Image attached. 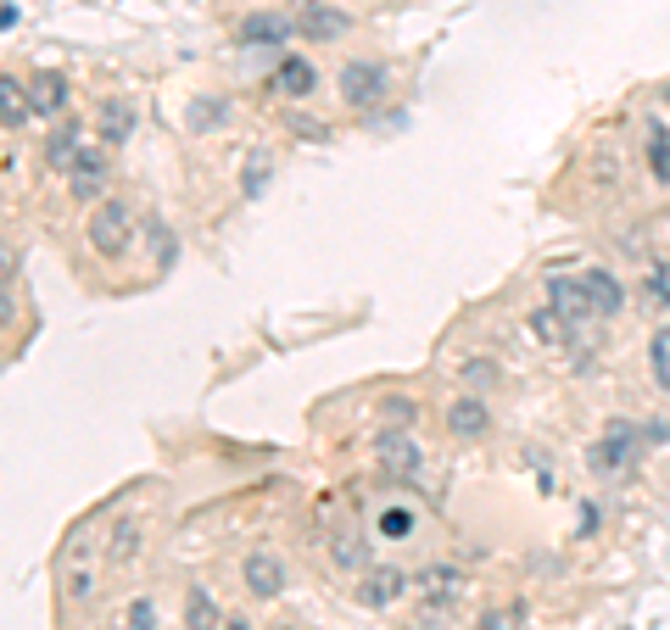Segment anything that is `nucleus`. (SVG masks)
<instances>
[{
  "mask_svg": "<svg viewBox=\"0 0 670 630\" xmlns=\"http://www.w3.org/2000/svg\"><path fill=\"white\" fill-rule=\"evenodd\" d=\"M335 90H342V101L353 112H381L386 96H392V68L375 62V57H358V62H347L342 73H335Z\"/></svg>",
  "mask_w": 670,
  "mask_h": 630,
  "instance_id": "f257e3e1",
  "label": "nucleus"
},
{
  "mask_svg": "<svg viewBox=\"0 0 670 630\" xmlns=\"http://www.w3.org/2000/svg\"><path fill=\"white\" fill-rule=\"evenodd\" d=\"M85 235H90V252L112 263V257H124V252H129V240H135V213H129L124 201H112V196H107V201H96V207H90Z\"/></svg>",
  "mask_w": 670,
  "mask_h": 630,
  "instance_id": "f03ea898",
  "label": "nucleus"
},
{
  "mask_svg": "<svg viewBox=\"0 0 670 630\" xmlns=\"http://www.w3.org/2000/svg\"><path fill=\"white\" fill-rule=\"evenodd\" d=\"M637 441H642L637 424H609V430L592 441V452H587L592 474H614V469H625V463L637 457Z\"/></svg>",
  "mask_w": 670,
  "mask_h": 630,
  "instance_id": "7ed1b4c3",
  "label": "nucleus"
},
{
  "mask_svg": "<svg viewBox=\"0 0 670 630\" xmlns=\"http://www.w3.org/2000/svg\"><path fill=\"white\" fill-rule=\"evenodd\" d=\"M240 46H290L296 40V12H246L235 23Z\"/></svg>",
  "mask_w": 670,
  "mask_h": 630,
  "instance_id": "20e7f679",
  "label": "nucleus"
},
{
  "mask_svg": "<svg viewBox=\"0 0 670 630\" xmlns=\"http://www.w3.org/2000/svg\"><path fill=\"white\" fill-rule=\"evenodd\" d=\"M107 179H112V157L85 146V157L68 168V196L73 201H107Z\"/></svg>",
  "mask_w": 670,
  "mask_h": 630,
  "instance_id": "39448f33",
  "label": "nucleus"
},
{
  "mask_svg": "<svg viewBox=\"0 0 670 630\" xmlns=\"http://www.w3.org/2000/svg\"><path fill=\"white\" fill-rule=\"evenodd\" d=\"M548 302H553V313H559L564 324H587V318H598V307H592V296H587V279L553 274V279H548Z\"/></svg>",
  "mask_w": 670,
  "mask_h": 630,
  "instance_id": "423d86ee",
  "label": "nucleus"
},
{
  "mask_svg": "<svg viewBox=\"0 0 670 630\" xmlns=\"http://www.w3.org/2000/svg\"><path fill=\"white\" fill-rule=\"evenodd\" d=\"M375 457H381V469L392 474V480H408L414 469H420V446H414V435L408 430H381V441H375Z\"/></svg>",
  "mask_w": 670,
  "mask_h": 630,
  "instance_id": "0eeeda50",
  "label": "nucleus"
},
{
  "mask_svg": "<svg viewBox=\"0 0 670 630\" xmlns=\"http://www.w3.org/2000/svg\"><path fill=\"white\" fill-rule=\"evenodd\" d=\"M353 29V18L335 7V0H324V7H313V12H296V35L302 40H313V46H329V40H342Z\"/></svg>",
  "mask_w": 670,
  "mask_h": 630,
  "instance_id": "6e6552de",
  "label": "nucleus"
},
{
  "mask_svg": "<svg viewBox=\"0 0 670 630\" xmlns=\"http://www.w3.org/2000/svg\"><path fill=\"white\" fill-rule=\"evenodd\" d=\"M68 101H73V85L62 73H35L29 79V112L57 118V112H68Z\"/></svg>",
  "mask_w": 670,
  "mask_h": 630,
  "instance_id": "1a4fd4ad",
  "label": "nucleus"
},
{
  "mask_svg": "<svg viewBox=\"0 0 670 630\" xmlns=\"http://www.w3.org/2000/svg\"><path fill=\"white\" fill-rule=\"evenodd\" d=\"M246 591L263 597V602H274V597L285 591V563H279L274 552H252V558H246Z\"/></svg>",
  "mask_w": 670,
  "mask_h": 630,
  "instance_id": "9d476101",
  "label": "nucleus"
},
{
  "mask_svg": "<svg viewBox=\"0 0 670 630\" xmlns=\"http://www.w3.org/2000/svg\"><path fill=\"white\" fill-rule=\"evenodd\" d=\"M403 585H408V574H403V569H392V563H381V569H370V574H364L358 602H364V608H392V602L403 597Z\"/></svg>",
  "mask_w": 670,
  "mask_h": 630,
  "instance_id": "9b49d317",
  "label": "nucleus"
},
{
  "mask_svg": "<svg viewBox=\"0 0 670 630\" xmlns=\"http://www.w3.org/2000/svg\"><path fill=\"white\" fill-rule=\"evenodd\" d=\"M313 85H318V73H313L307 57H285V62L274 68V79H268V90H279V96H290V101H307Z\"/></svg>",
  "mask_w": 670,
  "mask_h": 630,
  "instance_id": "f8f14e48",
  "label": "nucleus"
},
{
  "mask_svg": "<svg viewBox=\"0 0 670 630\" xmlns=\"http://www.w3.org/2000/svg\"><path fill=\"white\" fill-rule=\"evenodd\" d=\"M79 157H85V124H79V118H68V124L46 140V163H51L57 174H68Z\"/></svg>",
  "mask_w": 670,
  "mask_h": 630,
  "instance_id": "ddd939ff",
  "label": "nucleus"
},
{
  "mask_svg": "<svg viewBox=\"0 0 670 630\" xmlns=\"http://www.w3.org/2000/svg\"><path fill=\"white\" fill-rule=\"evenodd\" d=\"M420 591H425V602L442 613V608H453V602H459V591H464V574H459L453 563H436V569H425V574H420Z\"/></svg>",
  "mask_w": 670,
  "mask_h": 630,
  "instance_id": "4468645a",
  "label": "nucleus"
},
{
  "mask_svg": "<svg viewBox=\"0 0 670 630\" xmlns=\"http://www.w3.org/2000/svg\"><path fill=\"white\" fill-rule=\"evenodd\" d=\"M486 424H492V413H486V402H481V396H459V402L447 407V430H453L459 441L486 435Z\"/></svg>",
  "mask_w": 670,
  "mask_h": 630,
  "instance_id": "2eb2a0df",
  "label": "nucleus"
},
{
  "mask_svg": "<svg viewBox=\"0 0 670 630\" xmlns=\"http://www.w3.org/2000/svg\"><path fill=\"white\" fill-rule=\"evenodd\" d=\"M581 279H587V296H592V307H598V318H614V313H620V302H625V291H620V279H614L609 268H587Z\"/></svg>",
  "mask_w": 670,
  "mask_h": 630,
  "instance_id": "dca6fc26",
  "label": "nucleus"
},
{
  "mask_svg": "<svg viewBox=\"0 0 670 630\" xmlns=\"http://www.w3.org/2000/svg\"><path fill=\"white\" fill-rule=\"evenodd\" d=\"M140 541H146V524H140V519H124V524L112 530V541H107V563L124 569V563L140 552Z\"/></svg>",
  "mask_w": 670,
  "mask_h": 630,
  "instance_id": "f3484780",
  "label": "nucleus"
},
{
  "mask_svg": "<svg viewBox=\"0 0 670 630\" xmlns=\"http://www.w3.org/2000/svg\"><path fill=\"white\" fill-rule=\"evenodd\" d=\"M185 630H224V613H218V602H213V591H190L185 597Z\"/></svg>",
  "mask_w": 670,
  "mask_h": 630,
  "instance_id": "a211bd4d",
  "label": "nucleus"
},
{
  "mask_svg": "<svg viewBox=\"0 0 670 630\" xmlns=\"http://www.w3.org/2000/svg\"><path fill=\"white\" fill-rule=\"evenodd\" d=\"M0 107H7V135H18V129H23V112H29V85L0 79Z\"/></svg>",
  "mask_w": 670,
  "mask_h": 630,
  "instance_id": "6ab92c4d",
  "label": "nucleus"
},
{
  "mask_svg": "<svg viewBox=\"0 0 670 630\" xmlns=\"http://www.w3.org/2000/svg\"><path fill=\"white\" fill-rule=\"evenodd\" d=\"M129 118H135L129 101H107V107H101V140H107V146H124V140H129Z\"/></svg>",
  "mask_w": 670,
  "mask_h": 630,
  "instance_id": "aec40b11",
  "label": "nucleus"
},
{
  "mask_svg": "<svg viewBox=\"0 0 670 630\" xmlns=\"http://www.w3.org/2000/svg\"><path fill=\"white\" fill-rule=\"evenodd\" d=\"M648 168L659 185H670V129H648Z\"/></svg>",
  "mask_w": 670,
  "mask_h": 630,
  "instance_id": "412c9836",
  "label": "nucleus"
},
{
  "mask_svg": "<svg viewBox=\"0 0 670 630\" xmlns=\"http://www.w3.org/2000/svg\"><path fill=\"white\" fill-rule=\"evenodd\" d=\"M648 368H653L659 391H670V329H659V335L648 341Z\"/></svg>",
  "mask_w": 670,
  "mask_h": 630,
  "instance_id": "4be33fe9",
  "label": "nucleus"
},
{
  "mask_svg": "<svg viewBox=\"0 0 670 630\" xmlns=\"http://www.w3.org/2000/svg\"><path fill=\"white\" fill-rule=\"evenodd\" d=\"M329 558L342 563V569H364V541H358V535H335V541H329Z\"/></svg>",
  "mask_w": 670,
  "mask_h": 630,
  "instance_id": "5701e85b",
  "label": "nucleus"
},
{
  "mask_svg": "<svg viewBox=\"0 0 670 630\" xmlns=\"http://www.w3.org/2000/svg\"><path fill=\"white\" fill-rule=\"evenodd\" d=\"M381 535H386V541H408V535H414V513H408V508H386V513H381Z\"/></svg>",
  "mask_w": 670,
  "mask_h": 630,
  "instance_id": "b1692460",
  "label": "nucleus"
},
{
  "mask_svg": "<svg viewBox=\"0 0 670 630\" xmlns=\"http://www.w3.org/2000/svg\"><path fill=\"white\" fill-rule=\"evenodd\" d=\"M520 619H525V608H520V602H514V608L503 602V608H486L475 630H520Z\"/></svg>",
  "mask_w": 670,
  "mask_h": 630,
  "instance_id": "393cba45",
  "label": "nucleus"
},
{
  "mask_svg": "<svg viewBox=\"0 0 670 630\" xmlns=\"http://www.w3.org/2000/svg\"><path fill=\"white\" fill-rule=\"evenodd\" d=\"M381 419H386L392 430H403V424H414V402H408V396H386V402H381Z\"/></svg>",
  "mask_w": 670,
  "mask_h": 630,
  "instance_id": "a878e982",
  "label": "nucleus"
},
{
  "mask_svg": "<svg viewBox=\"0 0 670 630\" xmlns=\"http://www.w3.org/2000/svg\"><path fill=\"white\" fill-rule=\"evenodd\" d=\"M124 624H129V630H157V602H151V597H135Z\"/></svg>",
  "mask_w": 670,
  "mask_h": 630,
  "instance_id": "bb28decb",
  "label": "nucleus"
},
{
  "mask_svg": "<svg viewBox=\"0 0 670 630\" xmlns=\"http://www.w3.org/2000/svg\"><path fill=\"white\" fill-rule=\"evenodd\" d=\"M90 591H96V574H90V569H73V580H68V597H73V602H85Z\"/></svg>",
  "mask_w": 670,
  "mask_h": 630,
  "instance_id": "cd10ccee",
  "label": "nucleus"
},
{
  "mask_svg": "<svg viewBox=\"0 0 670 630\" xmlns=\"http://www.w3.org/2000/svg\"><path fill=\"white\" fill-rule=\"evenodd\" d=\"M190 124H196V129H207V124H218V107H213V101H207V107L196 101V107H190Z\"/></svg>",
  "mask_w": 670,
  "mask_h": 630,
  "instance_id": "c85d7f7f",
  "label": "nucleus"
},
{
  "mask_svg": "<svg viewBox=\"0 0 670 630\" xmlns=\"http://www.w3.org/2000/svg\"><path fill=\"white\" fill-rule=\"evenodd\" d=\"M648 291H653V302H670V279H664V268H653V279H648Z\"/></svg>",
  "mask_w": 670,
  "mask_h": 630,
  "instance_id": "c756f323",
  "label": "nucleus"
},
{
  "mask_svg": "<svg viewBox=\"0 0 670 630\" xmlns=\"http://www.w3.org/2000/svg\"><path fill=\"white\" fill-rule=\"evenodd\" d=\"M592 530H598V508L587 502V508H581V535H592Z\"/></svg>",
  "mask_w": 670,
  "mask_h": 630,
  "instance_id": "7c9ffc66",
  "label": "nucleus"
},
{
  "mask_svg": "<svg viewBox=\"0 0 670 630\" xmlns=\"http://www.w3.org/2000/svg\"><path fill=\"white\" fill-rule=\"evenodd\" d=\"M313 7H324V0H290V12H313Z\"/></svg>",
  "mask_w": 670,
  "mask_h": 630,
  "instance_id": "2f4dec72",
  "label": "nucleus"
},
{
  "mask_svg": "<svg viewBox=\"0 0 670 630\" xmlns=\"http://www.w3.org/2000/svg\"><path fill=\"white\" fill-rule=\"evenodd\" d=\"M274 630H296V624H274Z\"/></svg>",
  "mask_w": 670,
  "mask_h": 630,
  "instance_id": "473e14b6",
  "label": "nucleus"
}]
</instances>
